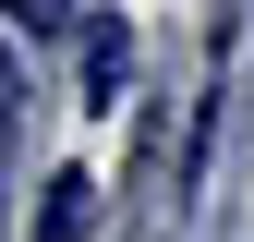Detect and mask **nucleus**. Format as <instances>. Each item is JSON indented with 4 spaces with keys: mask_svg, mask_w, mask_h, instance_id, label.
<instances>
[{
    "mask_svg": "<svg viewBox=\"0 0 254 242\" xmlns=\"http://www.w3.org/2000/svg\"><path fill=\"white\" fill-rule=\"evenodd\" d=\"M121 85H133V24H85V109H121Z\"/></svg>",
    "mask_w": 254,
    "mask_h": 242,
    "instance_id": "f257e3e1",
    "label": "nucleus"
},
{
    "mask_svg": "<svg viewBox=\"0 0 254 242\" xmlns=\"http://www.w3.org/2000/svg\"><path fill=\"white\" fill-rule=\"evenodd\" d=\"M0 12H12L24 37H49V24H73V0H0Z\"/></svg>",
    "mask_w": 254,
    "mask_h": 242,
    "instance_id": "7ed1b4c3",
    "label": "nucleus"
},
{
    "mask_svg": "<svg viewBox=\"0 0 254 242\" xmlns=\"http://www.w3.org/2000/svg\"><path fill=\"white\" fill-rule=\"evenodd\" d=\"M97 230V182L85 170H49V194H37V242H85Z\"/></svg>",
    "mask_w": 254,
    "mask_h": 242,
    "instance_id": "f03ea898",
    "label": "nucleus"
}]
</instances>
